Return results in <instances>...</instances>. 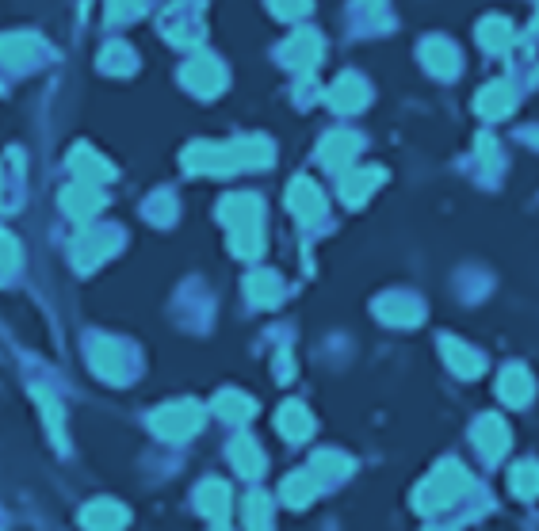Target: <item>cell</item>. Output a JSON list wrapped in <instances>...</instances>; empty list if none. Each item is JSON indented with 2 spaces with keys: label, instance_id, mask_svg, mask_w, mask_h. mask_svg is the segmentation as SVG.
<instances>
[{
  "label": "cell",
  "instance_id": "obj_1",
  "mask_svg": "<svg viewBox=\"0 0 539 531\" xmlns=\"http://www.w3.org/2000/svg\"><path fill=\"white\" fill-rule=\"evenodd\" d=\"M272 142L264 138H241V142H230V146H211V142H195L184 153V165L188 172H211V176H222V172H238V169H264L272 161Z\"/></svg>",
  "mask_w": 539,
  "mask_h": 531
},
{
  "label": "cell",
  "instance_id": "obj_2",
  "mask_svg": "<svg viewBox=\"0 0 539 531\" xmlns=\"http://www.w3.org/2000/svg\"><path fill=\"white\" fill-rule=\"evenodd\" d=\"M260 207L257 195L241 192V195H226L222 203H218V218H222V226L230 230V249L245 260H257L260 249H264V237H260Z\"/></svg>",
  "mask_w": 539,
  "mask_h": 531
},
{
  "label": "cell",
  "instance_id": "obj_3",
  "mask_svg": "<svg viewBox=\"0 0 539 531\" xmlns=\"http://www.w3.org/2000/svg\"><path fill=\"white\" fill-rule=\"evenodd\" d=\"M467 489H471V474H467V470L459 467V463H440V467L429 474V482L417 489V509L421 512L448 509Z\"/></svg>",
  "mask_w": 539,
  "mask_h": 531
},
{
  "label": "cell",
  "instance_id": "obj_4",
  "mask_svg": "<svg viewBox=\"0 0 539 531\" xmlns=\"http://www.w3.org/2000/svg\"><path fill=\"white\" fill-rule=\"evenodd\" d=\"M150 428L161 436V440L180 444V440H188V436H195V432L203 428V409H199L195 402L161 405V409L150 417Z\"/></svg>",
  "mask_w": 539,
  "mask_h": 531
},
{
  "label": "cell",
  "instance_id": "obj_5",
  "mask_svg": "<svg viewBox=\"0 0 539 531\" xmlns=\"http://www.w3.org/2000/svg\"><path fill=\"white\" fill-rule=\"evenodd\" d=\"M180 81H184V88L195 92V96H218V92L226 88V69H222L218 58H211V54H199V58H192V62L184 65Z\"/></svg>",
  "mask_w": 539,
  "mask_h": 531
},
{
  "label": "cell",
  "instance_id": "obj_6",
  "mask_svg": "<svg viewBox=\"0 0 539 531\" xmlns=\"http://www.w3.org/2000/svg\"><path fill=\"white\" fill-rule=\"evenodd\" d=\"M119 241H123L119 230H88V234H81L73 241V260H77V268H81V272L96 268L100 260H108V256L119 249Z\"/></svg>",
  "mask_w": 539,
  "mask_h": 531
},
{
  "label": "cell",
  "instance_id": "obj_7",
  "mask_svg": "<svg viewBox=\"0 0 539 531\" xmlns=\"http://www.w3.org/2000/svg\"><path fill=\"white\" fill-rule=\"evenodd\" d=\"M421 62H425V69H429L432 77H440V81H448V77H455L459 73V65H463V58H459V46L448 43V39H425L421 43Z\"/></svg>",
  "mask_w": 539,
  "mask_h": 531
},
{
  "label": "cell",
  "instance_id": "obj_8",
  "mask_svg": "<svg viewBox=\"0 0 539 531\" xmlns=\"http://www.w3.org/2000/svg\"><path fill=\"white\" fill-rule=\"evenodd\" d=\"M287 207L295 211L299 222H318L325 214V195L314 180L299 176V180H291V188H287Z\"/></svg>",
  "mask_w": 539,
  "mask_h": 531
},
{
  "label": "cell",
  "instance_id": "obj_9",
  "mask_svg": "<svg viewBox=\"0 0 539 531\" xmlns=\"http://www.w3.org/2000/svg\"><path fill=\"white\" fill-rule=\"evenodd\" d=\"M475 447L482 451V459H486V463H497V459L509 451V428H505V421H501L497 413H486V417H478Z\"/></svg>",
  "mask_w": 539,
  "mask_h": 531
},
{
  "label": "cell",
  "instance_id": "obj_10",
  "mask_svg": "<svg viewBox=\"0 0 539 531\" xmlns=\"http://www.w3.org/2000/svg\"><path fill=\"white\" fill-rule=\"evenodd\" d=\"M69 169H73V176H77V184H92V188L108 184L111 176H115V169H111L108 161L88 146H77L73 153H69Z\"/></svg>",
  "mask_w": 539,
  "mask_h": 531
},
{
  "label": "cell",
  "instance_id": "obj_11",
  "mask_svg": "<svg viewBox=\"0 0 539 531\" xmlns=\"http://www.w3.org/2000/svg\"><path fill=\"white\" fill-rule=\"evenodd\" d=\"M356 153H360V134H352V130H333V134H325L322 149H318L325 169H337V172H345Z\"/></svg>",
  "mask_w": 539,
  "mask_h": 531
},
{
  "label": "cell",
  "instance_id": "obj_12",
  "mask_svg": "<svg viewBox=\"0 0 539 531\" xmlns=\"http://www.w3.org/2000/svg\"><path fill=\"white\" fill-rule=\"evenodd\" d=\"M88 363H92V371L100 375V379H108V383H123V348H119V340H92V348H88Z\"/></svg>",
  "mask_w": 539,
  "mask_h": 531
},
{
  "label": "cell",
  "instance_id": "obj_13",
  "mask_svg": "<svg viewBox=\"0 0 539 531\" xmlns=\"http://www.w3.org/2000/svg\"><path fill=\"white\" fill-rule=\"evenodd\" d=\"M62 211L73 222H88V218H96V214L104 211V195H100V188H92V184H73V188L62 192Z\"/></svg>",
  "mask_w": 539,
  "mask_h": 531
},
{
  "label": "cell",
  "instance_id": "obj_14",
  "mask_svg": "<svg viewBox=\"0 0 539 531\" xmlns=\"http://www.w3.org/2000/svg\"><path fill=\"white\" fill-rule=\"evenodd\" d=\"M329 107L333 111H345V115H352V111H360V107L367 104V81L364 77H356V73H341L337 81H333V88H329Z\"/></svg>",
  "mask_w": 539,
  "mask_h": 531
},
{
  "label": "cell",
  "instance_id": "obj_15",
  "mask_svg": "<svg viewBox=\"0 0 539 531\" xmlns=\"http://www.w3.org/2000/svg\"><path fill=\"white\" fill-rule=\"evenodd\" d=\"M318 58H322L318 31H299V35H291L287 46H283V62L291 65V69H302V73H310L318 65Z\"/></svg>",
  "mask_w": 539,
  "mask_h": 531
},
{
  "label": "cell",
  "instance_id": "obj_16",
  "mask_svg": "<svg viewBox=\"0 0 539 531\" xmlns=\"http://www.w3.org/2000/svg\"><path fill=\"white\" fill-rule=\"evenodd\" d=\"M478 115H486V119H505L513 107H517V92L509 81H490V85L478 92Z\"/></svg>",
  "mask_w": 539,
  "mask_h": 531
},
{
  "label": "cell",
  "instance_id": "obj_17",
  "mask_svg": "<svg viewBox=\"0 0 539 531\" xmlns=\"http://www.w3.org/2000/svg\"><path fill=\"white\" fill-rule=\"evenodd\" d=\"M497 394H501V402L509 405H528L532 402V394H536V383H532V375L524 371V367H505L501 371V379H497Z\"/></svg>",
  "mask_w": 539,
  "mask_h": 531
},
{
  "label": "cell",
  "instance_id": "obj_18",
  "mask_svg": "<svg viewBox=\"0 0 539 531\" xmlns=\"http://www.w3.org/2000/svg\"><path fill=\"white\" fill-rule=\"evenodd\" d=\"M130 520V512L119 505V501H92L85 512H81V524L88 531H119Z\"/></svg>",
  "mask_w": 539,
  "mask_h": 531
},
{
  "label": "cell",
  "instance_id": "obj_19",
  "mask_svg": "<svg viewBox=\"0 0 539 531\" xmlns=\"http://www.w3.org/2000/svg\"><path fill=\"white\" fill-rule=\"evenodd\" d=\"M440 344H444V360H448V367H452L459 379H475V375H482L486 360L478 356L475 348H467L463 340H452V337H444Z\"/></svg>",
  "mask_w": 539,
  "mask_h": 531
},
{
  "label": "cell",
  "instance_id": "obj_20",
  "mask_svg": "<svg viewBox=\"0 0 539 531\" xmlns=\"http://www.w3.org/2000/svg\"><path fill=\"white\" fill-rule=\"evenodd\" d=\"M383 169H356V172H345V180H341V199H345L348 207H360L367 195L375 192L379 184H383Z\"/></svg>",
  "mask_w": 539,
  "mask_h": 531
},
{
  "label": "cell",
  "instance_id": "obj_21",
  "mask_svg": "<svg viewBox=\"0 0 539 531\" xmlns=\"http://www.w3.org/2000/svg\"><path fill=\"white\" fill-rule=\"evenodd\" d=\"M195 501H199V512H203V516H211L215 524H222V520L230 516V486H226V482H218V478L203 482L199 493H195Z\"/></svg>",
  "mask_w": 539,
  "mask_h": 531
},
{
  "label": "cell",
  "instance_id": "obj_22",
  "mask_svg": "<svg viewBox=\"0 0 539 531\" xmlns=\"http://www.w3.org/2000/svg\"><path fill=\"white\" fill-rule=\"evenodd\" d=\"M478 43H482V50H490V54H505L509 46L517 43L513 23L505 20V16H486V20L478 23Z\"/></svg>",
  "mask_w": 539,
  "mask_h": 531
},
{
  "label": "cell",
  "instance_id": "obj_23",
  "mask_svg": "<svg viewBox=\"0 0 539 531\" xmlns=\"http://www.w3.org/2000/svg\"><path fill=\"white\" fill-rule=\"evenodd\" d=\"M375 314L383 321H394V325H417L421 321V306L410 295H383L375 302Z\"/></svg>",
  "mask_w": 539,
  "mask_h": 531
},
{
  "label": "cell",
  "instance_id": "obj_24",
  "mask_svg": "<svg viewBox=\"0 0 539 531\" xmlns=\"http://www.w3.org/2000/svg\"><path fill=\"white\" fill-rule=\"evenodd\" d=\"M276 428H280L291 444H299V440H306V436L314 432V417H310L299 402H287L280 409V417H276Z\"/></svg>",
  "mask_w": 539,
  "mask_h": 531
},
{
  "label": "cell",
  "instance_id": "obj_25",
  "mask_svg": "<svg viewBox=\"0 0 539 531\" xmlns=\"http://www.w3.org/2000/svg\"><path fill=\"white\" fill-rule=\"evenodd\" d=\"M348 470H352V459L341 455V451H318V455H314V463H310V474L318 478V486H333V482H341Z\"/></svg>",
  "mask_w": 539,
  "mask_h": 531
},
{
  "label": "cell",
  "instance_id": "obj_26",
  "mask_svg": "<svg viewBox=\"0 0 539 531\" xmlns=\"http://www.w3.org/2000/svg\"><path fill=\"white\" fill-rule=\"evenodd\" d=\"M245 295H249L253 306H276L283 298L280 276H272V272H253V276L245 279Z\"/></svg>",
  "mask_w": 539,
  "mask_h": 531
},
{
  "label": "cell",
  "instance_id": "obj_27",
  "mask_svg": "<svg viewBox=\"0 0 539 531\" xmlns=\"http://www.w3.org/2000/svg\"><path fill=\"white\" fill-rule=\"evenodd\" d=\"M318 478L310 474V470H299V474H291L287 482H283L280 497L287 501V505H295V509H302V505H310L314 497H318Z\"/></svg>",
  "mask_w": 539,
  "mask_h": 531
},
{
  "label": "cell",
  "instance_id": "obj_28",
  "mask_svg": "<svg viewBox=\"0 0 539 531\" xmlns=\"http://www.w3.org/2000/svg\"><path fill=\"white\" fill-rule=\"evenodd\" d=\"M230 459H234V467H238L245 478H257L260 470H264V451H260L257 440H249V436H238V440L230 444Z\"/></svg>",
  "mask_w": 539,
  "mask_h": 531
},
{
  "label": "cell",
  "instance_id": "obj_29",
  "mask_svg": "<svg viewBox=\"0 0 539 531\" xmlns=\"http://www.w3.org/2000/svg\"><path fill=\"white\" fill-rule=\"evenodd\" d=\"M215 413L222 421H249L257 413V402L249 394H238V390H222L215 398Z\"/></svg>",
  "mask_w": 539,
  "mask_h": 531
},
{
  "label": "cell",
  "instance_id": "obj_30",
  "mask_svg": "<svg viewBox=\"0 0 539 531\" xmlns=\"http://www.w3.org/2000/svg\"><path fill=\"white\" fill-rule=\"evenodd\" d=\"M35 50H39V43H35L31 35H8V39H0V62L4 65H31Z\"/></svg>",
  "mask_w": 539,
  "mask_h": 531
},
{
  "label": "cell",
  "instance_id": "obj_31",
  "mask_svg": "<svg viewBox=\"0 0 539 531\" xmlns=\"http://www.w3.org/2000/svg\"><path fill=\"white\" fill-rule=\"evenodd\" d=\"M241 516H245V528L249 531H272V501H268L264 493H253V497L245 501Z\"/></svg>",
  "mask_w": 539,
  "mask_h": 531
},
{
  "label": "cell",
  "instance_id": "obj_32",
  "mask_svg": "<svg viewBox=\"0 0 539 531\" xmlns=\"http://www.w3.org/2000/svg\"><path fill=\"white\" fill-rule=\"evenodd\" d=\"M509 489H513L517 497H524V501L539 497V467L536 463H520V467H513V474H509Z\"/></svg>",
  "mask_w": 539,
  "mask_h": 531
},
{
  "label": "cell",
  "instance_id": "obj_33",
  "mask_svg": "<svg viewBox=\"0 0 539 531\" xmlns=\"http://www.w3.org/2000/svg\"><path fill=\"white\" fill-rule=\"evenodd\" d=\"M100 65H104V73H130L134 69V50L127 43H111L100 54Z\"/></svg>",
  "mask_w": 539,
  "mask_h": 531
},
{
  "label": "cell",
  "instance_id": "obj_34",
  "mask_svg": "<svg viewBox=\"0 0 539 531\" xmlns=\"http://www.w3.org/2000/svg\"><path fill=\"white\" fill-rule=\"evenodd\" d=\"M16 268H20V241L12 234H0V283L16 276Z\"/></svg>",
  "mask_w": 539,
  "mask_h": 531
},
{
  "label": "cell",
  "instance_id": "obj_35",
  "mask_svg": "<svg viewBox=\"0 0 539 531\" xmlns=\"http://www.w3.org/2000/svg\"><path fill=\"white\" fill-rule=\"evenodd\" d=\"M142 12H146V0H108V20L111 23L138 20Z\"/></svg>",
  "mask_w": 539,
  "mask_h": 531
},
{
  "label": "cell",
  "instance_id": "obj_36",
  "mask_svg": "<svg viewBox=\"0 0 539 531\" xmlns=\"http://www.w3.org/2000/svg\"><path fill=\"white\" fill-rule=\"evenodd\" d=\"M35 398L43 402V417H46V425H50V436H54V444H62V440H65V432H62V405L54 402V398H46L43 390H35Z\"/></svg>",
  "mask_w": 539,
  "mask_h": 531
},
{
  "label": "cell",
  "instance_id": "obj_37",
  "mask_svg": "<svg viewBox=\"0 0 539 531\" xmlns=\"http://www.w3.org/2000/svg\"><path fill=\"white\" fill-rule=\"evenodd\" d=\"M272 12L280 20H299V16L310 12V0H272Z\"/></svg>",
  "mask_w": 539,
  "mask_h": 531
}]
</instances>
